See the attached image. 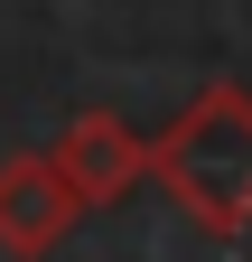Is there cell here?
Segmentation results:
<instances>
[{
	"mask_svg": "<svg viewBox=\"0 0 252 262\" xmlns=\"http://www.w3.org/2000/svg\"><path fill=\"white\" fill-rule=\"evenodd\" d=\"M47 150H56V169L75 178V196H84V206H112V196H131V187L149 178V159H159V141H140L121 113H75Z\"/></svg>",
	"mask_w": 252,
	"mask_h": 262,
	"instance_id": "cell-3",
	"label": "cell"
},
{
	"mask_svg": "<svg viewBox=\"0 0 252 262\" xmlns=\"http://www.w3.org/2000/svg\"><path fill=\"white\" fill-rule=\"evenodd\" d=\"M149 178L178 196V215L196 234H243L252 225V94L243 84H206L168 131H159V159Z\"/></svg>",
	"mask_w": 252,
	"mask_h": 262,
	"instance_id": "cell-1",
	"label": "cell"
},
{
	"mask_svg": "<svg viewBox=\"0 0 252 262\" xmlns=\"http://www.w3.org/2000/svg\"><path fill=\"white\" fill-rule=\"evenodd\" d=\"M75 215H93L84 196H75V178L56 169V150L38 159H0V253H19V262H38V253H56L75 234Z\"/></svg>",
	"mask_w": 252,
	"mask_h": 262,
	"instance_id": "cell-2",
	"label": "cell"
}]
</instances>
